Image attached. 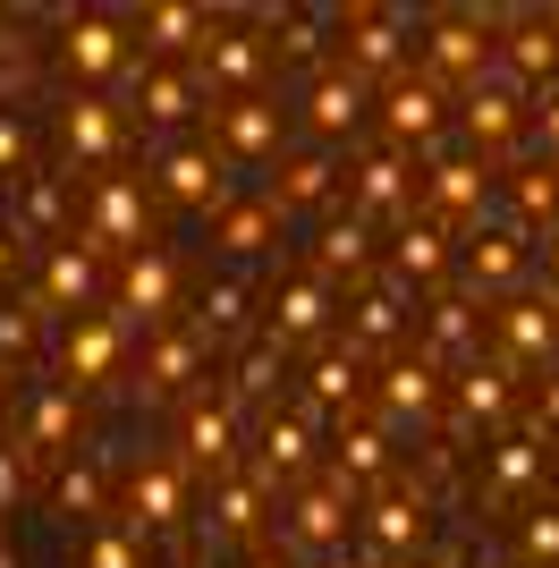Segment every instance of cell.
<instances>
[{"mask_svg": "<svg viewBox=\"0 0 559 568\" xmlns=\"http://www.w3.org/2000/svg\"><path fill=\"white\" fill-rule=\"evenodd\" d=\"M153 170H162V195H179V204H212V213L230 204V162L204 144H170Z\"/></svg>", "mask_w": 559, "mask_h": 568, "instance_id": "6da1fadb", "label": "cell"}, {"mask_svg": "<svg viewBox=\"0 0 559 568\" xmlns=\"http://www.w3.org/2000/svg\"><path fill=\"white\" fill-rule=\"evenodd\" d=\"M60 60H69L77 77H111V69H128V26H119V18H69V43H60Z\"/></svg>", "mask_w": 559, "mask_h": 568, "instance_id": "7a4b0ae2", "label": "cell"}, {"mask_svg": "<svg viewBox=\"0 0 559 568\" xmlns=\"http://www.w3.org/2000/svg\"><path fill=\"white\" fill-rule=\"evenodd\" d=\"M221 144H230L237 162H280V111L272 102H230V111H212Z\"/></svg>", "mask_w": 559, "mask_h": 568, "instance_id": "3957f363", "label": "cell"}, {"mask_svg": "<svg viewBox=\"0 0 559 568\" xmlns=\"http://www.w3.org/2000/svg\"><path fill=\"white\" fill-rule=\"evenodd\" d=\"M85 246H144V195L128 187V179H111V187L93 195V230H85Z\"/></svg>", "mask_w": 559, "mask_h": 568, "instance_id": "277c9868", "label": "cell"}, {"mask_svg": "<svg viewBox=\"0 0 559 568\" xmlns=\"http://www.w3.org/2000/svg\"><path fill=\"white\" fill-rule=\"evenodd\" d=\"M263 34H246V26H212L204 34V77H221V85H255L263 77Z\"/></svg>", "mask_w": 559, "mask_h": 568, "instance_id": "5b68a950", "label": "cell"}, {"mask_svg": "<svg viewBox=\"0 0 559 568\" xmlns=\"http://www.w3.org/2000/svg\"><path fill=\"white\" fill-rule=\"evenodd\" d=\"M356 119H365V85H356L348 69H339V77H323V85L305 94V128H314V136H348Z\"/></svg>", "mask_w": 559, "mask_h": 568, "instance_id": "8992f818", "label": "cell"}, {"mask_svg": "<svg viewBox=\"0 0 559 568\" xmlns=\"http://www.w3.org/2000/svg\"><path fill=\"white\" fill-rule=\"evenodd\" d=\"M348 26V43H356V85H365V77H382V69H398V34H407V18H339Z\"/></svg>", "mask_w": 559, "mask_h": 568, "instance_id": "52a82bcc", "label": "cell"}, {"mask_svg": "<svg viewBox=\"0 0 559 568\" xmlns=\"http://www.w3.org/2000/svg\"><path fill=\"white\" fill-rule=\"evenodd\" d=\"M331 153H288L280 162V187H272V213H288V204H331Z\"/></svg>", "mask_w": 559, "mask_h": 568, "instance_id": "ba28073f", "label": "cell"}, {"mask_svg": "<svg viewBox=\"0 0 559 568\" xmlns=\"http://www.w3.org/2000/svg\"><path fill=\"white\" fill-rule=\"evenodd\" d=\"M162 306H170V255L144 246V255L128 263V281H119V314H144V323H153Z\"/></svg>", "mask_w": 559, "mask_h": 568, "instance_id": "9c48e42d", "label": "cell"}, {"mask_svg": "<svg viewBox=\"0 0 559 568\" xmlns=\"http://www.w3.org/2000/svg\"><path fill=\"white\" fill-rule=\"evenodd\" d=\"M60 144H69L77 162H102L119 144V111L111 102H69V119H60Z\"/></svg>", "mask_w": 559, "mask_h": 568, "instance_id": "30bf717a", "label": "cell"}, {"mask_svg": "<svg viewBox=\"0 0 559 568\" xmlns=\"http://www.w3.org/2000/svg\"><path fill=\"white\" fill-rule=\"evenodd\" d=\"M484 26H475V18H441V26H433V69H441V77H475V69H484Z\"/></svg>", "mask_w": 559, "mask_h": 568, "instance_id": "8fae6325", "label": "cell"}, {"mask_svg": "<svg viewBox=\"0 0 559 568\" xmlns=\"http://www.w3.org/2000/svg\"><path fill=\"white\" fill-rule=\"evenodd\" d=\"M119 323H102V314H85L69 332V382H93V374H111V356H119Z\"/></svg>", "mask_w": 559, "mask_h": 568, "instance_id": "7c38bea8", "label": "cell"}, {"mask_svg": "<svg viewBox=\"0 0 559 568\" xmlns=\"http://www.w3.org/2000/svg\"><path fill=\"white\" fill-rule=\"evenodd\" d=\"M441 128V85H390V144H416Z\"/></svg>", "mask_w": 559, "mask_h": 568, "instance_id": "4fadbf2b", "label": "cell"}, {"mask_svg": "<svg viewBox=\"0 0 559 568\" xmlns=\"http://www.w3.org/2000/svg\"><path fill=\"white\" fill-rule=\"evenodd\" d=\"M323 314H331L323 281H297L288 297H280V314H272V348H288V339H305V332H323Z\"/></svg>", "mask_w": 559, "mask_h": 568, "instance_id": "5bb4252c", "label": "cell"}, {"mask_svg": "<svg viewBox=\"0 0 559 568\" xmlns=\"http://www.w3.org/2000/svg\"><path fill=\"white\" fill-rule=\"evenodd\" d=\"M398 195H407V162H398V153H373V162H356V204H365V213H390Z\"/></svg>", "mask_w": 559, "mask_h": 568, "instance_id": "9a60e30c", "label": "cell"}, {"mask_svg": "<svg viewBox=\"0 0 559 568\" xmlns=\"http://www.w3.org/2000/svg\"><path fill=\"white\" fill-rule=\"evenodd\" d=\"M136 34H153L144 51H186L195 34H212V18H204V9H144Z\"/></svg>", "mask_w": 559, "mask_h": 568, "instance_id": "2e32d148", "label": "cell"}, {"mask_svg": "<svg viewBox=\"0 0 559 568\" xmlns=\"http://www.w3.org/2000/svg\"><path fill=\"white\" fill-rule=\"evenodd\" d=\"M272 230H280L272 195H255L246 213H230V221H221V230H212V246H221V255H246V246H263V237H272Z\"/></svg>", "mask_w": 559, "mask_h": 568, "instance_id": "e0dca14e", "label": "cell"}, {"mask_svg": "<svg viewBox=\"0 0 559 568\" xmlns=\"http://www.w3.org/2000/svg\"><path fill=\"white\" fill-rule=\"evenodd\" d=\"M230 442H237L230 407H195V416H186V450L204 458V467H230Z\"/></svg>", "mask_w": 559, "mask_h": 568, "instance_id": "ac0fdd59", "label": "cell"}, {"mask_svg": "<svg viewBox=\"0 0 559 568\" xmlns=\"http://www.w3.org/2000/svg\"><path fill=\"white\" fill-rule=\"evenodd\" d=\"M517 246H526V237H517V230H475V246H466V272H475V281H509V272H517V263H526V255H517Z\"/></svg>", "mask_w": 559, "mask_h": 568, "instance_id": "d6986e66", "label": "cell"}, {"mask_svg": "<svg viewBox=\"0 0 559 568\" xmlns=\"http://www.w3.org/2000/svg\"><path fill=\"white\" fill-rule=\"evenodd\" d=\"M466 136L475 144H500V136H517V94H484V85H475V94H466Z\"/></svg>", "mask_w": 559, "mask_h": 568, "instance_id": "ffe728a7", "label": "cell"}, {"mask_svg": "<svg viewBox=\"0 0 559 568\" xmlns=\"http://www.w3.org/2000/svg\"><path fill=\"white\" fill-rule=\"evenodd\" d=\"M136 102H144V119H186V102H195V85L186 77H170V69H153V77H136Z\"/></svg>", "mask_w": 559, "mask_h": 568, "instance_id": "44dd1931", "label": "cell"}, {"mask_svg": "<svg viewBox=\"0 0 559 568\" xmlns=\"http://www.w3.org/2000/svg\"><path fill=\"white\" fill-rule=\"evenodd\" d=\"M365 237H373V230H365L356 213L331 221V230H323V272H365Z\"/></svg>", "mask_w": 559, "mask_h": 568, "instance_id": "7402d4cb", "label": "cell"}, {"mask_svg": "<svg viewBox=\"0 0 559 568\" xmlns=\"http://www.w3.org/2000/svg\"><path fill=\"white\" fill-rule=\"evenodd\" d=\"M136 526H179V484H170L162 467L136 475Z\"/></svg>", "mask_w": 559, "mask_h": 568, "instance_id": "603a6c76", "label": "cell"}, {"mask_svg": "<svg viewBox=\"0 0 559 568\" xmlns=\"http://www.w3.org/2000/svg\"><path fill=\"white\" fill-rule=\"evenodd\" d=\"M475 195H484V170H475V162H449L441 179H433V204H441V213H466Z\"/></svg>", "mask_w": 559, "mask_h": 568, "instance_id": "cb8c5ba5", "label": "cell"}, {"mask_svg": "<svg viewBox=\"0 0 559 568\" xmlns=\"http://www.w3.org/2000/svg\"><path fill=\"white\" fill-rule=\"evenodd\" d=\"M398 272H441V230H398Z\"/></svg>", "mask_w": 559, "mask_h": 568, "instance_id": "d4e9b609", "label": "cell"}, {"mask_svg": "<svg viewBox=\"0 0 559 568\" xmlns=\"http://www.w3.org/2000/svg\"><path fill=\"white\" fill-rule=\"evenodd\" d=\"M542 314H551V306H509V314H500L509 348H542V339H551V323H542Z\"/></svg>", "mask_w": 559, "mask_h": 568, "instance_id": "484cf974", "label": "cell"}, {"mask_svg": "<svg viewBox=\"0 0 559 568\" xmlns=\"http://www.w3.org/2000/svg\"><path fill=\"white\" fill-rule=\"evenodd\" d=\"M390 407H416L424 416V407H433V365H398L390 374Z\"/></svg>", "mask_w": 559, "mask_h": 568, "instance_id": "4316f807", "label": "cell"}, {"mask_svg": "<svg viewBox=\"0 0 559 568\" xmlns=\"http://www.w3.org/2000/svg\"><path fill=\"white\" fill-rule=\"evenodd\" d=\"M373 535H382V544H407V535H424V500H416V509H407V500L373 509Z\"/></svg>", "mask_w": 559, "mask_h": 568, "instance_id": "83f0119b", "label": "cell"}, {"mask_svg": "<svg viewBox=\"0 0 559 568\" xmlns=\"http://www.w3.org/2000/svg\"><path fill=\"white\" fill-rule=\"evenodd\" d=\"M509 60H517V69H542V60L559 69V26H551V34H542V26H526V34L509 43Z\"/></svg>", "mask_w": 559, "mask_h": 568, "instance_id": "f1b7e54d", "label": "cell"}, {"mask_svg": "<svg viewBox=\"0 0 559 568\" xmlns=\"http://www.w3.org/2000/svg\"><path fill=\"white\" fill-rule=\"evenodd\" d=\"M263 450H272V475H297L305 467V433L297 425H272V433H263Z\"/></svg>", "mask_w": 559, "mask_h": 568, "instance_id": "f546056e", "label": "cell"}, {"mask_svg": "<svg viewBox=\"0 0 559 568\" xmlns=\"http://www.w3.org/2000/svg\"><path fill=\"white\" fill-rule=\"evenodd\" d=\"M314 390H323V399H348L356 390V356H323V365H314Z\"/></svg>", "mask_w": 559, "mask_h": 568, "instance_id": "4dcf8cb0", "label": "cell"}, {"mask_svg": "<svg viewBox=\"0 0 559 568\" xmlns=\"http://www.w3.org/2000/svg\"><path fill=\"white\" fill-rule=\"evenodd\" d=\"M526 475H535V450H526V442H509V450L491 458V484H500V493H517Z\"/></svg>", "mask_w": 559, "mask_h": 568, "instance_id": "1f68e13d", "label": "cell"}, {"mask_svg": "<svg viewBox=\"0 0 559 568\" xmlns=\"http://www.w3.org/2000/svg\"><path fill=\"white\" fill-rule=\"evenodd\" d=\"M398 332V306L390 297H365V306H356V339H390Z\"/></svg>", "mask_w": 559, "mask_h": 568, "instance_id": "d6a6232c", "label": "cell"}, {"mask_svg": "<svg viewBox=\"0 0 559 568\" xmlns=\"http://www.w3.org/2000/svg\"><path fill=\"white\" fill-rule=\"evenodd\" d=\"M51 288H60V297H85V288H93V263L85 255H60V263H51Z\"/></svg>", "mask_w": 559, "mask_h": 568, "instance_id": "836d02e7", "label": "cell"}, {"mask_svg": "<svg viewBox=\"0 0 559 568\" xmlns=\"http://www.w3.org/2000/svg\"><path fill=\"white\" fill-rule=\"evenodd\" d=\"M373 475V467H382V442H373V433H348V442H339V475Z\"/></svg>", "mask_w": 559, "mask_h": 568, "instance_id": "e575fe53", "label": "cell"}, {"mask_svg": "<svg viewBox=\"0 0 559 568\" xmlns=\"http://www.w3.org/2000/svg\"><path fill=\"white\" fill-rule=\"evenodd\" d=\"M60 433H69V390H51V399H43V416H34V442H43V450L60 442Z\"/></svg>", "mask_w": 559, "mask_h": 568, "instance_id": "d590c367", "label": "cell"}, {"mask_svg": "<svg viewBox=\"0 0 559 568\" xmlns=\"http://www.w3.org/2000/svg\"><path fill=\"white\" fill-rule=\"evenodd\" d=\"M230 323H237V288L221 281V288L204 297V332H230Z\"/></svg>", "mask_w": 559, "mask_h": 568, "instance_id": "8d00e7d4", "label": "cell"}, {"mask_svg": "<svg viewBox=\"0 0 559 568\" xmlns=\"http://www.w3.org/2000/svg\"><path fill=\"white\" fill-rule=\"evenodd\" d=\"M26 162V128L18 119H0V170H18Z\"/></svg>", "mask_w": 559, "mask_h": 568, "instance_id": "74e56055", "label": "cell"}, {"mask_svg": "<svg viewBox=\"0 0 559 568\" xmlns=\"http://www.w3.org/2000/svg\"><path fill=\"white\" fill-rule=\"evenodd\" d=\"M93 568H136V551L119 544V535H102V544H93Z\"/></svg>", "mask_w": 559, "mask_h": 568, "instance_id": "f35d334b", "label": "cell"}, {"mask_svg": "<svg viewBox=\"0 0 559 568\" xmlns=\"http://www.w3.org/2000/svg\"><path fill=\"white\" fill-rule=\"evenodd\" d=\"M526 544H535V551H559V518H551V526H526Z\"/></svg>", "mask_w": 559, "mask_h": 568, "instance_id": "ab89813d", "label": "cell"}, {"mask_svg": "<svg viewBox=\"0 0 559 568\" xmlns=\"http://www.w3.org/2000/svg\"><path fill=\"white\" fill-rule=\"evenodd\" d=\"M542 144L559 153V102H542Z\"/></svg>", "mask_w": 559, "mask_h": 568, "instance_id": "60d3db41", "label": "cell"}, {"mask_svg": "<svg viewBox=\"0 0 559 568\" xmlns=\"http://www.w3.org/2000/svg\"><path fill=\"white\" fill-rule=\"evenodd\" d=\"M0 568H18V560H9V551H0Z\"/></svg>", "mask_w": 559, "mask_h": 568, "instance_id": "b9f144b4", "label": "cell"}]
</instances>
